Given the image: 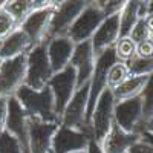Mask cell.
Wrapping results in <instances>:
<instances>
[{"instance_id": "1", "label": "cell", "mask_w": 153, "mask_h": 153, "mask_svg": "<svg viewBox=\"0 0 153 153\" xmlns=\"http://www.w3.org/2000/svg\"><path fill=\"white\" fill-rule=\"evenodd\" d=\"M14 97L29 118H35L45 123L60 124V120L55 113L54 97L48 86L40 89V91H34L28 86H22Z\"/></svg>"}, {"instance_id": "2", "label": "cell", "mask_w": 153, "mask_h": 153, "mask_svg": "<svg viewBox=\"0 0 153 153\" xmlns=\"http://www.w3.org/2000/svg\"><path fill=\"white\" fill-rule=\"evenodd\" d=\"M48 42H42L31 48L26 54V78L25 86H28L34 91H40L46 87L49 80L52 78V68L48 58Z\"/></svg>"}, {"instance_id": "3", "label": "cell", "mask_w": 153, "mask_h": 153, "mask_svg": "<svg viewBox=\"0 0 153 153\" xmlns=\"http://www.w3.org/2000/svg\"><path fill=\"white\" fill-rule=\"evenodd\" d=\"M115 97L110 89H104V92L100 95L95 109L89 120V130H91L92 139L95 143L101 144V141L106 138V135L110 132L112 126L115 123L113 112H115Z\"/></svg>"}, {"instance_id": "4", "label": "cell", "mask_w": 153, "mask_h": 153, "mask_svg": "<svg viewBox=\"0 0 153 153\" xmlns=\"http://www.w3.org/2000/svg\"><path fill=\"white\" fill-rule=\"evenodd\" d=\"M104 19L106 16L98 2H86V6L72 23L68 37L75 45L92 40L94 34L100 28V25L104 22Z\"/></svg>"}, {"instance_id": "5", "label": "cell", "mask_w": 153, "mask_h": 153, "mask_svg": "<svg viewBox=\"0 0 153 153\" xmlns=\"http://www.w3.org/2000/svg\"><path fill=\"white\" fill-rule=\"evenodd\" d=\"M113 63H117V57H115V51L113 48L104 51L103 54H100L95 60V68L94 74L89 81V100H87V113H86V121L89 124L91 115L95 109V104L100 98V95L104 92L106 89V78H107V72Z\"/></svg>"}, {"instance_id": "6", "label": "cell", "mask_w": 153, "mask_h": 153, "mask_svg": "<svg viewBox=\"0 0 153 153\" xmlns=\"http://www.w3.org/2000/svg\"><path fill=\"white\" fill-rule=\"evenodd\" d=\"M26 78V54L2 60L0 65V97H14Z\"/></svg>"}, {"instance_id": "7", "label": "cell", "mask_w": 153, "mask_h": 153, "mask_svg": "<svg viewBox=\"0 0 153 153\" xmlns=\"http://www.w3.org/2000/svg\"><path fill=\"white\" fill-rule=\"evenodd\" d=\"M48 87L52 92L54 103H55V113L60 120L63 110L66 109V106L72 100L74 94L76 92V72H75V69L69 65L63 71L54 74L52 78L48 83Z\"/></svg>"}, {"instance_id": "8", "label": "cell", "mask_w": 153, "mask_h": 153, "mask_svg": "<svg viewBox=\"0 0 153 153\" xmlns=\"http://www.w3.org/2000/svg\"><path fill=\"white\" fill-rule=\"evenodd\" d=\"M84 6H86V2H80V0H75V2H57L45 42H49L55 37H68V32L72 26V23L78 17V14L83 11Z\"/></svg>"}, {"instance_id": "9", "label": "cell", "mask_w": 153, "mask_h": 153, "mask_svg": "<svg viewBox=\"0 0 153 153\" xmlns=\"http://www.w3.org/2000/svg\"><path fill=\"white\" fill-rule=\"evenodd\" d=\"M87 100H89V83L83 87H78L76 92L74 94L72 100L66 109L63 110L60 117V126L69 127V129H78V130H89V124L86 121V113H87ZM92 136V135H91Z\"/></svg>"}, {"instance_id": "10", "label": "cell", "mask_w": 153, "mask_h": 153, "mask_svg": "<svg viewBox=\"0 0 153 153\" xmlns=\"http://www.w3.org/2000/svg\"><path fill=\"white\" fill-rule=\"evenodd\" d=\"M55 6H57V2H48L46 6L31 11L26 16V19L20 23L19 28L29 37L32 46L45 42L51 19H52L54 11H55Z\"/></svg>"}, {"instance_id": "11", "label": "cell", "mask_w": 153, "mask_h": 153, "mask_svg": "<svg viewBox=\"0 0 153 153\" xmlns=\"http://www.w3.org/2000/svg\"><path fill=\"white\" fill-rule=\"evenodd\" d=\"M115 124L127 133H136L139 135L143 124V100L141 97H136L127 101L115 104L113 112Z\"/></svg>"}, {"instance_id": "12", "label": "cell", "mask_w": 153, "mask_h": 153, "mask_svg": "<svg viewBox=\"0 0 153 153\" xmlns=\"http://www.w3.org/2000/svg\"><path fill=\"white\" fill-rule=\"evenodd\" d=\"M92 139L91 133L86 130L69 129L65 126H58L52 139L51 153H75L86 150L89 141Z\"/></svg>"}, {"instance_id": "13", "label": "cell", "mask_w": 153, "mask_h": 153, "mask_svg": "<svg viewBox=\"0 0 153 153\" xmlns=\"http://www.w3.org/2000/svg\"><path fill=\"white\" fill-rule=\"evenodd\" d=\"M95 60H97V55L94 52L91 40L75 45L69 65L76 72V89L83 87L84 84L91 81V76L95 68Z\"/></svg>"}, {"instance_id": "14", "label": "cell", "mask_w": 153, "mask_h": 153, "mask_svg": "<svg viewBox=\"0 0 153 153\" xmlns=\"http://www.w3.org/2000/svg\"><path fill=\"white\" fill-rule=\"evenodd\" d=\"M58 126V123H45L35 118H28V138L31 153H51L52 139Z\"/></svg>"}, {"instance_id": "15", "label": "cell", "mask_w": 153, "mask_h": 153, "mask_svg": "<svg viewBox=\"0 0 153 153\" xmlns=\"http://www.w3.org/2000/svg\"><path fill=\"white\" fill-rule=\"evenodd\" d=\"M118 38H120V14L106 17L91 40L95 55L98 57L104 51L113 48L115 43L118 42Z\"/></svg>"}, {"instance_id": "16", "label": "cell", "mask_w": 153, "mask_h": 153, "mask_svg": "<svg viewBox=\"0 0 153 153\" xmlns=\"http://www.w3.org/2000/svg\"><path fill=\"white\" fill-rule=\"evenodd\" d=\"M46 48H48V58L54 74L69 66L75 48V43L69 37H55L46 43Z\"/></svg>"}, {"instance_id": "17", "label": "cell", "mask_w": 153, "mask_h": 153, "mask_svg": "<svg viewBox=\"0 0 153 153\" xmlns=\"http://www.w3.org/2000/svg\"><path fill=\"white\" fill-rule=\"evenodd\" d=\"M139 139V135L136 133H127L121 127H118L113 123L110 132L106 135V138L101 141V149L104 153H126L129 147Z\"/></svg>"}, {"instance_id": "18", "label": "cell", "mask_w": 153, "mask_h": 153, "mask_svg": "<svg viewBox=\"0 0 153 153\" xmlns=\"http://www.w3.org/2000/svg\"><path fill=\"white\" fill-rule=\"evenodd\" d=\"M31 48L32 45H31L29 37L20 28H17L8 37L3 38V45H2V49H0V60H8L19 55H25L31 51Z\"/></svg>"}, {"instance_id": "19", "label": "cell", "mask_w": 153, "mask_h": 153, "mask_svg": "<svg viewBox=\"0 0 153 153\" xmlns=\"http://www.w3.org/2000/svg\"><path fill=\"white\" fill-rule=\"evenodd\" d=\"M149 80V76H129L121 86H118L113 92L115 101L117 103H121V101H127L136 97H141L146 83Z\"/></svg>"}, {"instance_id": "20", "label": "cell", "mask_w": 153, "mask_h": 153, "mask_svg": "<svg viewBox=\"0 0 153 153\" xmlns=\"http://www.w3.org/2000/svg\"><path fill=\"white\" fill-rule=\"evenodd\" d=\"M48 2H31V0H11V2H3V8L11 14V17L16 20L17 26L26 19V16L31 11L46 6Z\"/></svg>"}, {"instance_id": "21", "label": "cell", "mask_w": 153, "mask_h": 153, "mask_svg": "<svg viewBox=\"0 0 153 153\" xmlns=\"http://www.w3.org/2000/svg\"><path fill=\"white\" fill-rule=\"evenodd\" d=\"M139 19V2H126L120 12V37H129Z\"/></svg>"}, {"instance_id": "22", "label": "cell", "mask_w": 153, "mask_h": 153, "mask_svg": "<svg viewBox=\"0 0 153 153\" xmlns=\"http://www.w3.org/2000/svg\"><path fill=\"white\" fill-rule=\"evenodd\" d=\"M130 76L129 69H127L126 63L117 61L110 66L109 72H107V78H106V87L110 89V91H115L118 86H121L127 78Z\"/></svg>"}, {"instance_id": "23", "label": "cell", "mask_w": 153, "mask_h": 153, "mask_svg": "<svg viewBox=\"0 0 153 153\" xmlns=\"http://www.w3.org/2000/svg\"><path fill=\"white\" fill-rule=\"evenodd\" d=\"M126 65H127L130 76H150L153 74V57L143 58V57L135 55Z\"/></svg>"}, {"instance_id": "24", "label": "cell", "mask_w": 153, "mask_h": 153, "mask_svg": "<svg viewBox=\"0 0 153 153\" xmlns=\"http://www.w3.org/2000/svg\"><path fill=\"white\" fill-rule=\"evenodd\" d=\"M113 51H115L117 61L127 63L136 55V45L130 40L129 37H120L118 42L113 46Z\"/></svg>"}, {"instance_id": "25", "label": "cell", "mask_w": 153, "mask_h": 153, "mask_svg": "<svg viewBox=\"0 0 153 153\" xmlns=\"http://www.w3.org/2000/svg\"><path fill=\"white\" fill-rule=\"evenodd\" d=\"M141 100H143V118L147 120L153 117V74L149 76L146 83V87L141 94Z\"/></svg>"}, {"instance_id": "26", "label": "cell", "mask_w": 153, "mask_h": 153, "mask_svg": "<svg viewBox=\"0 0 153 153\" xmlns=\"http://www.w3.org/2000/svg\"><path fill=\"white\" fill-rule=\"evenodd\" d=\"M16 20L11 17V14L3 8V3L0 5V38L8 37L14 29H17Z\"/></svg>"}, {"instance_id": "27", "label": "cell", "mask_w": 153, "mask_h": 153, "mask_svg": "<svg viewBox=\"0 0 153 153\" xmlns=\"http://www.w3.org/2000/svg\"><path fill=\"white\" fill-rule=\"evenodd\" d=\"M129 38L135 43V45H139V43H143L146 40H149V38H152L147 26H146V20L144 19H139L136 22V25L132 28L130 34H129Z\"/></svg>"}, {"instance_id": "28", "label": "cell", "mask_w": 153, "mask_h": 153, "mask_svg": "<svg viewBox=\"0 0 153 153\" xmlns=\"http://www.w3.org/2000/svg\"><path fill=\"white\" fill-rule=\"evenodd\" d=\"M0 153H22L19 141L8 132L0 133Z\"/></svg>"}, {"instance_id": "29", "label": "cell", "mask_w": 153, "mask_h": 153, "mask_svg": "<svg viewBox=\"0 0 153 153\" xmlns=\"http://www.w3.org/2000/svg\"><path fill=\"white\" fill-rule=\"evenodd\" d=\"M101 9H103L104 16L106 17H112V16H118L121 9L124 8V0H121V2H118V0H113V2H98Z\"/></svg>"}, {"instance_id": "30", "label": "cell", "mask_w": 153, "mask_h": 153, "mask_svg": "<svg viewBox=\"0 0 153 153\" xmlns=\"http://www.w3.org/2000/svg\"><path fill=\"white\" fill-rule=\"evenodd\" d=\"M136 55L143 58L153 57V38H149V40L136 45Z\"/></svg>"}, {"instance_id": "31", "label": "cell", "mask_w": 153, "mask_h": 153, "mask_svg": "<svg viewBox=\"0 0 153 153\" xmlns=\"http://www.w3.org/2000/svg\"><path fill=\"white\" fill-rule=\"evenodd\" d=\"M127 153H153V146H150L149 143L143 141V139L139 138L136 143H133L129 147Z\"/></svg>"}, {"instance_id": "32", "label": "cell", "mask_w": 153, "mask_h": 153, "mask_svg": "<svg viewBox=\"0 0 153 153\" xmlns=\"http://www.w3.org/2000/svg\"><path fill=\"white\" fill-rule=\"evenodd\" d=\"M6 118H8V98L0 97V133L5 132Z\"/></svg>"}, {"instance_id": "33", "label": "cell", "mask_w": 153, "mask_h": 153, "mask_svg": "<svg viewBox=\"0 0 153 153\" xmlns=\"http://www.w3.org/2000/svg\"><path fill=\"white\" fill-rule=\"evenodd\" d=\"M86 153H104V152H103V149H101V146L98 143H95L94 139H91L87 147H86Z\"/></svg>"}, {"instance_id": "34", "label": "cell", "mask_w": 153, "mask_h": 153, "mask_svg": "<svg viewBox=\"0 0 153 153\" xmlns=\"http://www.w3.org/2000/svg\"><path fill=\"white\" fill-rule=\"evenodd\" d=\"M141 132H147V133H153V117L147 118L143 121L141 124V130H139V133Z\"/></svg>"}, {"instance_id": "35", "label": "cell", "mask_w": 153, "mask_h": 153, "mask_svg": "<svg viewBox=\"0 0 153 153\" xmlns=\"http://www.w3.org/2000/svg\"><path fill=\"white\" fill-rule=\"evenodd\" d=\"M144 20H146V26H147V29H149V32L153 38V12H149V14L144 17Z\"/></svg>"}, {"instance_id": "36", "label": "cell", "mask_w": 153, "mask_h": 153, "mask_svg": "<svg viewBox=\"0 0 153 153\" xmlns=\"http://www.w3.org/2000/svg\"><path fill=\"white\" fill-rule=\"evenodd\" d=\"M139 138L143 139V141L149 143L150 146H153V133H147V132H141L139 133Z\"/></svg>"}, {"instance_id": "37", "label": "cell", "mask_w": 153, "mask_h": 153, "mask_svg": "<svg viewBox=\"0 0 153 153\" xmlns=\"http://www.w3.org/2000/svg\"><path fill=\"white\" fill-rule=\"evenodd\" d=\"M2 45H3V38H0V49H2Z\"/></svg>"}, {"instance_id": "38", "label": "cell", "mask_w": 153, "mask_h": 153, "mask_svg": "<svg viewBox=\"0 0 153 153\" xmlns=\"http://www.w3.org/2000/svg\"><path fill=\"white\" fill-rule=\"evenodd\" d=\"M75 153H86V150H83V152H75Z\"/></svg>"}, {"instance_id": "39", "label": "cell", "mask_w": 153, "mask_h": 153, "mask_svg": "<svg viewBox=\"0 0 153 153\" xmlns=\"http://www.w3.org/2000/svg\"><path fill=\"white\" fill-rule=\"evenodd\" d=\"M0 65H2V60H0Z\"/></svg>"}, {"instance_id": "40", "label": "cell", "mask_w": 153, "mask_h": 153, "mask_svg": "<svg viewBox=\"0 0 153 153\" xmlns=\"http://www.w3.org/2000/svg\"><path fill=\"white\" fill-rule=\"evenodd\" d=\"M2 3H3V2H0V5H2Z\"/></svg>"}, {"instance_id": "41", "label": "cell", "mask_w": 153, "mask_h": 153, "mask_svg": "<svg viewBox=\"0 0 153 153\" xmlns=\"http://www.w3.org/2000/svg\"><path fill=\"white\" fill-rule=\"evenodd\" d=\"M126 153H127V152H126Z\"/></svg>"}]
</instances>
